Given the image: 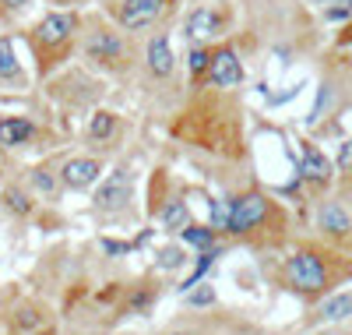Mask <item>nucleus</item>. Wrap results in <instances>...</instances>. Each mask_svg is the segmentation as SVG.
Returning <instances> with one entry per match:
<instances>
[{
  "label": "nucleus",
  "mask_w": 352,
  "mask_h": 335,
  "mask_svg": "<svg viewBox=\"0 0 352 335\" xmlns=\"http://www.w3.org/2000/svg\"><path fill=\"white\" fill-rule=\"evenodd\" d=\"M352 276V265L338 261V254L317 251V247H300L285 258V283L289 290H296L307 300L324 296L331 286H338L342 279Z\"/></svg>",
  "instance_id": "1"
},
{
  "label": "nucleus",
  "mask_w": 352,
  "mask_h": 335,
  "mask_svg": "<svg viewBox=\"0 0 352 335\" xmlns=\"http://www.w3.org/2000/svg\"><path fill=\"white\" fill-rule=\"evenodd\" d=\"M78 28H81L78 11H50L32 28V43H36V53H39V71H50L56 64V57L74 43Z\"/></svg>",
  "instance_id": "2"
},
{
  "label": "nucleus",
  "mask_w": 352,
  "mask_h": 335,
  "mask_svg": "<svg viewBox=\"0 0 352 335\" xmlns=\"http://www.w3.org/2000/svg\"><path fill=\"white\" fill-rule=\"evenodd\" d=\"M272 219H278L275 201L268 194H261V191H247L229 205V226L226 230L236 233V236H247L254 230H264Z\"/></svg>",
  "instance_id": "3"
},
{
  "label": "nucleus",
  "mask_w": 352,
  "mask_h": 335,
  "mask_svg": "<svg viewBox=\"0 0 352 335\" xmlns=\"http://www.w3.org/2000/svg\"><path fill=\"white\" fill-rule=\"evenodd\" d=\"M81 53L92 60V64L106 68V71H120L127 64V43H124V28L116 25H96L92 32H85L81 39Z\"/></svg>",
  "instance_id": "4"
},
{
  "label": "nucleus",
  "mask_w": 352,
  "mask_h": 335,
  "mask_svg": "<svg viewBox=\"0 0 352 335\" xmlns=\"http://www.w3.org/2000/svg\"><path fill=\"white\" fill-rule=\"evenodd\" d=\"M226 28H229V11L222 4H197L184 21V36L190 46H212V39H219Z\"/></svg>",
  "instance_id": "5"
},
{
  "label": "nucleus",
  "mask_w": 352,
  "mask_h": 335,
  "mask_svg": "<svg viewBox=\"0 0 352 335\" xmlns=\"http://www.w3.org/2000/svg\"><path fill=\"white\" fill-rule=\"evenodd\" d=\"M169 11V0H120L116 8V25L124 32H144L155 21H162V14Z\"/></svg>",
  "instance_id": "6"
},
{
  "label": "nucleus",
  "mask_w": 352,
  "mask_h": 335,
  "mask_svg": "<svg viewBox=\"0 0 352 335\" xmlns=\"http://www.w3.org/2000/svg\"><path fill=\"white\" fill-rule=\"evenodd\" d=\"M131 191H134V176L127 170H113L99 191H96V208L106 212V216H113V212H124L131 205Z\"/></svg>",
  "instance_id": "7"
},
{
  "label": "nucleus",
  "mask_w": 352,
  "mask_h": 335,
  "mask_svg": "<svg viewBox=\"0 0 352 335\" xmlns=\"http://www.w3.org/2000/svg\"><path fill=\"white\" fill-rule=\"evenodd\" d=\"M208 81L215 88H236L243 81V64H240V53L232 46H219L212 50V64H208Z\"/></svg>",
  "instance_id": "8"
},
{
  "label": "nucleus",
  "mask_w": 352,
  "mask_h": 335,
  "mask_svg": "<svg viewBox=\"0 0 352 335\" xmlns=\"http://www.w3.org/2000/svg\"><path fill=\"white\" fill-rule=\"evenodd\" d=\"M317 230L338 243L352 240V212L342 201H324L317 208Z\"/></svg>",
  "instance_id": "9"
},
{
  "label": "nucleus",
  "mask_w": 352,
  "mask_h": 335,
  "mask_svg": "<svg viewBox=\"0 0 352 335\" xmlns=\"http://www.w3.org/2000/svg\"><path fill=\"white\" fill-rule=\"evenodd\" d=\"M300 176L307 180V184H314V187H328L331 180H335V166H331V159L320 152L317 145H310V141H303V159H300Z\"/></svg>",
  "instance_id": "10"
},
{
  "label": "nucleus",
  "mask_w": 352,
  "mask_h": 335,
  "mask_svg": "<svg viewBox=\"0 0 352 335\" xmlns=\"http://www.w3.org/2000/svg\"><path fill=\"white\" fill-rule=\"evenodd\" d=\"M99 173H102V163L92 159V156H78V159H67L60 166V180H64V187H71V191L92 187L99 180Z\"/></svg>",
  "instance_id": "11"
},
{
  "label": "nucleus",
  "mask_w": 352,
  "mask_h": 335,
  "mask_svg": "<svg viewBox=\"0 0 352 335\" xmlns=\"http://www.w3.org/2000/svg\"><path fill=\"white\" fill-rule=\"evenodd\" d=\"M144 64H148V71H152L155 78H169V74H173L176 57H173V50H169V36H166V32H159V36L148 39V46H144Z\"/></svg>",
  "instance_id": "12"
},
{
  "label": "nucleus",
  "mask_w": 352,
  "mask_h": 335,
  "mask_svg": "<svg viewBox=\"0 0 352 335\" xmlns=\"http://www.w3.org/2000/svg\"><path fill=\"white\" fill-rule=\"evenodd\" d=\"M32 134H36V128H32V120H25V116H4L0 120V145H8V148L25 145Z\"/></svg>",
  "instance_id": "13"
},
{
  "label": "nucleus",
  "mask_w": 352,
  "mask_h": 335,
  "mask_svg": "<svg viewBox=\"0 0 352 335\" xmlns=\"http://www.w3.org/2000/svg\"><path fill=\"white\" fill-rule=\"evenodd\" d=\"M0 81L25 85V74H21V64H18V53H14V39L11 36H0Z\"/></svg>",
  "instance_id": "14"
},
{
  "label": "nucleus",
  "mask_w": 352,
  "mask_h": 335,
  "mask_svg": "<svg viewBox=\"0 0 352 335\" xmlns=\"http://www.w3.org/2000/svg\"><path fill=\"white\" fill-rule=\"evenodd\" d=\"M159 219H162V226H166L169 233H184V230L190 226V208H187L184 198H173V201L162 205Z\"/></svg>",
  "instance_id": "15"
},
{
  "label": "nucleus",
  "mask_w": 352,
  "mask_h": 335,
  "mask_svg": "<svg viewBox=\"0 0 352 335\" xmlns=\"http://www.w3.org/2000/svg\"><path fill=\"white\" fill-rule=\"evenodd\" d=\"M116 128H120V116L109 113V110H99V113H92V120H88V138L92 141H109L116 134Z\"/></svg>",
  "instance_id": "16"
},
{
  "label": "nucleus",
  "mask_w": 352,
  "mask_h": 335,
  "mask_svg": "<svg viewBox=\"0 0 352 335\" xmlns=\"http://www.w3.org/2000/svg\"><path fill=\"white\" fill-rule=\"evenodd\" d=\"M28 184H32V191L36 194H43L46 201H56V198H60V184H64V180H56L50 170H32V173H28Z\"/></svg>",
  "instance_id": "17"
},
{
  "label": "nucleus",
  "mask_w": 352,
  "mask_h": 335,
  "mask_svg": "<svg viewBox=\"0 0 352 335\" xmlns=\"http://www.w3.org/2000/svg\"><path fill=\"white\" fill-rule=\"evenodd\" d=\"M320 318L324 321H345L352 318V293H335L320 303Z\"/></svg>",
  "instance_id": "18"
},
{
  "label": "nucleus",
  "mask_w": 352,
  "mask_h": 335,
  "mask_svg": "<svg viewBox=\"0 0 352 335\" xmlns=\"http://www.w3.org/2000/svg\"><path fill=\"white\" fill-rule=\"evenodd\" d=\"M331 106H335V85H328V81H324V85L317 88V103H314V110H310V116H307V124H310V128H317Z\"/></svg>",
  "instance_id": "19"
},
{
  "label": "nucleus",
  "mask_w": 352,
  "mask_h": 335,
  "mask_svg": "<svg viewBox=\"0 0 352 335\" xmlns=\"http://www.w3.org/2000/svg\"><path fill=\"white\" fill-rule=\"evenodd\" d=\"M155 261H159V268H180L184 261H187V254H184V247H162L159 254H155Z\"/></svg>",
  "instance_id": "20"
},
{
  "label": "nucleus",
  "mask_w": 352,
  "mask_h": 335,
  "mask_svg": "<svg viewBox=\"0 0 352 335\" xmlns=\"http://www.w3.org/2000/svg\"><path fill=\"white\" fill-rule=\"evenodd\" d=\"M184 240L187 243H194V247H212V230H201V226H187L184 230Z\"/></svg>",
  "instance_id": "21"
},
{
  "label": "nucleus",
  "mask_w": 352,
  "mask_h": 335,
  "mask_svg": "<svg viewBox=\"0 0 352 335\" xmlns=\"http://www.w3.org/2000/svg\"><path fill=\"white\" fill-rule=\"evenodd\" d=\"M335 166H338L342 176H352V138L338 145V159H335Z\"/></svg>",
  "instance_id": "22"
},
{
  "label": "nucleus",
  "mask_w": 352,
  "mask_h": 335,
  "mask_svg": "<svg viewBox=\"0 0 352 335\" xmlns=\"http://www.w3.org/2000/svg\"><path fill=\"white\" fill-rule=\"evenodd\" d=\"M43 321H46L43 311L28 307V311H21V318H14V328H43Z\"/></svg>",
  "instance_id": "23"
},
{
  "label": "nucleus",
  "mask_w": 352,
  "mask_h": 335,
  "mask_svg": "<svg viewBox=\"0 0 352 335\" xmlns=\"http://www.w3.org/2000/svg\"><path fill=\"white\" fill-rule=\"evenodd\" d=\"M8 208L18 212V216H28V212H32V205H28V198L21 191H8Z\"/></svg>",
  "instance_id": "24"
},
{
  "label": "nucleus",
  "mask_w": 352,
  "mask_h": 335,
  "mask_svg": "<svg viewBox=\"0 0 352 335\" xmlns=\"http://www.w3.org/2000/svg\"><path fill=\"white\" fill-rule=\"evenodd\" d=\"M187 303H194V307H204V303H215V290L212 286H201L187 296Z\"/></svg>",
  "instance_id": "25"
},
{
  "label": "nucleus",
  "mask_w": 352,
  "mask_h": 335,
  "mask_svg": "<svg viewBox=\"0 0 352 335\" xmlns=\"http://www.w3.org/2000/svg\"><path fill=\"white\" fill-rule=\"evenodd\" d=\"M32 8V0H0V11L4 14H25Z\"/></svg>",
  "instance_id": "26"
},
{
  "label": "nucleus",
  "mask_w": 352,
  "mask_h": 335,
  "mask_svg": "<svg viewBox=\"0 0 352 335\" xmlns=\"http://www.w3.org/2000/svg\"><path fill=\"white\" fill-rule=\"evenodd\" d=\"M50 4H71L74 8V4H81V0H50Z\"/></svg>",
  "instance_id": "27"
},
{
  "label": "nucleus",
  "mask_w": 352,
  "mask_h": 335,
  "mask_svg": "<svg viewBox=\"0 0 352 335\" xmlns=\"http://www.w3.org/2000/svg\"><path fill=\"white\" fill-rule=\"evenodd\" d=\"M310 4H317V8H328V4H335V0H310Z\"/></svg>",
  "instance_id": "28"
},
{
  "label": "nucleus",
  "mask_w": 352,
  "mask_h": 335,
  "mask_svg": "<svg viewBox=\"0 0 352 335\" xmlns=\"http://www.w3.org/2000/svg\"><path fill=\"white\" fill-rule=\"evenodd\" d=\"M169 335H190V332H169Z\"/></svg>",
  "instance_id": "29"
},
{
  "label": "nucleus",
  "mask_w": 352,
  "mask_h": 335,
  "mask_svg": "<svg viewBox=\"0 0 352 335\" xmlns=\"http://www.w3.org/2000/svg\"><path fill=\"white\" fill-rule=\"evenodd\" d=\"M36 335H53V332H36Z\"/></svg>",
  "instance_id": "30"
}]
</instances>
